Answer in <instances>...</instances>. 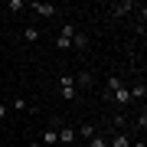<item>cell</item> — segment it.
Instances as JSON below:
<instances>
[{"label":"cell","instance_id":"cell-1","mask_svg":"<svg viewBox=\"0 0 147 147\" xmlns=\"http://www.w3.org/2000/svg\"><path fill=\"white\" fill-rule=\"evenodd\" d=\"M108 98L115 101V105H118L121 111H124L127 105H131V92L124 88V82H121L118 75H111V79H108Z\"/></svg>","mask_w":147,"mask_h":147},{"label":"cell","instance_id":"cell-2","mask_svg":"<svg viewBox=\"0 0 147 147\" xmlns=\"http://www.w3.org/2000/svg\"><path fill=\"white\" fill-rule=\"evenodd\" d=\"M59 127H62L59 121H49V127L39 134V144H42V147H56V144H59Z\"/></svg>","mask_w":147,"mask_h":147},{"label":"cell","instance_id":"cell-3","mask_svg":"<svg viewBox=\"0 0 147 147\" xmlns=\"http://www.w3.org/2000/svg\"><path fill=\"white\" fill-rule=\"evenodd\" d=\"M59 92H62V101H75V95H79V88H75V79H72L69 72L59 79Z\"/></svg>","mask_w":147,"mask_h":147},{"label":"cell","instance_id":"cell-4","mask_svg":"<svg viewBox=\"0 0 147 147\" xmlns=\"http://www.w3.org/2000/svg\"><path fill=\"white\" fill-rule=\"evenodd\" d=\"M75 33H79V30H75V23H62L56 46H59V49H69V46H72V36H75Z\"/></svg>","mask_w":147,"mask_h":147},{"label":"cell","instance_id":"cell-5","mask_svg":"<svg viewBox=\"0 0 147 147\" xmlns=\"http://www.w3.org/2000/svg\"><path fill=\"white\" fill-rule=\"evenodd\" d=\"M30 10H33V13H39V16H56V7H53V3H46V0H33Z\"/></svg>","mask_w":147,"mask_h":147},{"label":"cell","instance_id":"cell-6","mask_svg":"<svg viewBox=\"0 0 147 147\" xmlns=\"http://www.w3.org/2000/svg\"><path fill=\"white\" fill-rule=\"evenodd\" d=\"M134 7H137L134 0H118V3H111V16H127Z\"/></svg>","mask_w":147,"mask_h":147},{"label":"cell","instance_id":"cell-7","mask_svg":"<svg viewBox=\"0 0 147 147\" xmlns=\"http://www.w3.org/2000/svg\"><path fill=\"white\" fill-rule=\"evenodd\" d=\"M72 79H75V88H92V85H95V75L85 72V69H82V72H75Z\"/></svg>","mask_w":147,"mask_h":147},{"label":"cell","instance_id":"cell-8","mask_svg":"<svg viewBox=\"0 0 147 147\" xmlns=\"http://www.w3.org/2000/svg\"><path fill=\"white\" fill-rule=\"evenodd\" d=\"M131 141H134V137L127 131H118L115 137H108V147H131Z\"/></svg>","mask_w":147,"mask_h":147},{"label":"cell","instance_id":"cell-9","mask_svg":"<svg viewBox=\"0 0 147 147\" xmlns=\"http://www.w3.org/2000/svg\"><path fill=\"white\" fill-rule=\"evenodd\" d=\"M75 137H79V134H75V127H69V124H62V127H59V144H75Z\"/></svg>","mask_w":147,"mask_h":147},{"label":"cell","instance_id":"cell-10","mask_svg":"<svg viewBox=\"0 0 147 147\" xmlns=\"http://www.w3.org/2000/svg\"><path fill=\"white\" fill-rule=\"evenodd\" d=\"M75 134H79L82 141H88V137H95V134H98V127H95V124H82V127H75Z\"/></svg>","mask_w":147,"mask_h":147},{"label":"cell","instance_id":"cell-11","mask_svg":"<svg viewBox=\"0 0 147 147\" xmlns=\"http://www.w3.org/2000/svg\"><path fill=\"white\" fill-rule=\"evenodd\" d=\"M127 92H131V101H144V98H147V88H144V82H137L134 88H127Z\"/></svg>","mask_w":147,"mask_h":147},{"label":"cell","instance_id":"cell-12","mask_svg":"<svg viewBox=\"0 0 147 147\" xmlns=\"http://www.w3.org/2000/svg\"><path fill=\"white\" fill-rule=\"evenodd\" d=\"M72 46L75 49H88V33H75V36H72Z\"/></svg>","mask_w":147,"mask_h":147},{"label":"cell","instance_id":"cell-13","mask_svg":"<svg viewBox=\"0 0 147 147\" xmlns=\"http://www.w3.org/2000/svg\"><path fill=\"white\" fill-rule=\"evenodd\" d=\"M13 111H23V115L30 111V115H33V105H30L26 98H13Z\"/></svg>","mask_w":147,"mask_h":147},{"label":"cell","instance_id":"cell-14","mask_svg":"<svg viewBox=\"0 0 147 147\" xmlns=\"http://www.w3.org/2000/svg\"><path fill=\"white\" fill-rule=\"evenodd\" d=\"M23 42H39V30L36 26H26V30H23Z\"/></svg>","mask_w":147,"mask_h":147},{"label":"cell","instance_id":"cell-15","mask_svg":"<svg viewBox=\"0 0 147 147\" xmlns=\"http://www.w3.org/2000/svg\"><path fill=\"white\" fill-rule=\"evenodd\" d=\"M85 147H108V137H105V134H95V137H88Z\"/></svg>","mask_w":147,"mask_h":147},{"label":"cell","instance_id":"cell-16","mask_svg":"<svg viewBox=\"0 0 147 147\" xmlns=\"http://www.w3.org/2000/svg\"><path fill=\"white\" fill-rule=\"evenodd\" d=\"M131 147H147V144H144V137H137V141H131Z\"/></svg>","mask_w":147,"mask_h":147},{"label":"cell","instance_id":"cell-17","mask_svg":"<svg viewBox=\"0 0 147 147\" xmlns=\"http://www.w3.org/2000/svg\"><path fill=\"white\" fill-rule=\"evenodd\" d=\"M3 118H7V105L0 101V121H3Z\"/></svg>","mask_w":147,"mask_h":147},{"label":"cell","instance_id":"cell-18","mask_svg":"<svg viewBox=\"0 0 147 147\" xmlns=\"http://www.w3.org/2000/svg\"><path fill=\"white\" fill-rule=\"evenodd\" d=\"M30 147H42V144H39V141H33V144H30Z\"/></svg>","mask_w":147,"mask_h":147},{"label":"cell","instance_id":"cell-19","mask_svg":"<svg viewBox=\"0 0 147 147\" xmlns=\"http://www.w3.org/2000/svg\"><path fill=\"white\" fill-rule=\"evenodd\" d=\"M79 147H82V144H79Z\"/></svg>","mask_w":147,"mask_h":147}]
</instances>
